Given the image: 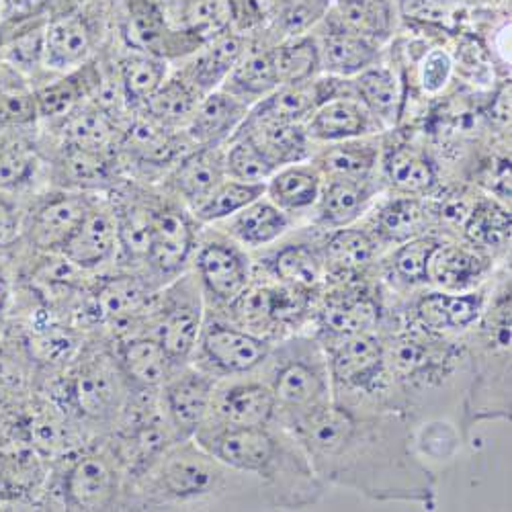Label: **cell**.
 <instances>
[{"mask_svg": "<svg viewBox=\"0 0 512 512\" xmlns=\"http://www.w3.org/2000/svg\"><path fill=\"white\" fill-rule=\"evenodd\" d=\"M44 5L46 0H0V19L5 21L27 19L35 15Z\"/></svg>", "mask_w": 512, "mask_h": 512, "instance_id": "obj_61", "label": "cell"}, {"mask_svg": "<svg viewBox=\"0 0 512 512\" xmlns=\"http://www.w3.org/2000/svg\"><path fill=\"white\" fill-rule=\"evenodd\" d=\"M379 154V142L367 136L328 144V148L316 156L314 164L324 179L367 181L373 179Z\"/></svg>", "mask_w": 512, "mask_h": 512, "instance_id": "obj_42", "label": "cell"}, {"mask_svg": "<svg viewBox=\"0 0 512 512\" xmlns=\"http://www.w3.org/2000/svg\"><path fill=\"white\" fill-rule=\"evenodd\" d=\"M207 310L220 312L254 279V263L244 246L228 234H199L191 261Z\"/></svg>", "mask_w": 512, "mask_h": 512, "instance_id": "obj_12", "label": "cell"}, {"mask_svg": "<svg viewBox=\"0 0 512 512\" xmlns=\"http://www.w3.org/2000/svg\"><path fill=\"white\" fill-rule=\"evenodd\" d=\"M226 144L224 166L228 179L248 185H265L273 177L277 168L246 136L234 134Z\"/></svg>", "mask_w": 512, "mask_h": 512, "instance_id": "obj_53", "label": "cell"}, {"mask_svg": "<svg viewBox=\"0 0 512 512\" xmlns=\"http://www.w3.org/2000/svg\"><path fill=\"white\" fill-rule=\"evenodd\" d=\"M111 203L115 209L119 238L115 269H130L142 273L150 248L152 213L156 199L138 197L132 195V191H119L117 197L111 199Z\"/></svg>", "mask_w": 512, "mask_h": 512, "instance_id": "obj_24", "label": "cell"}, {"mask_svg": "<svg viewBox=\"0 0 512 512\" xmlns=\"http://www.w3.org/2000/svg\"><path fill=\"white\" fill-rule=\"evenodd\" d=\"M216 383L218 379H213L193 363L179 367L164 381L158 392V402L179 441L193 439L207 422Z\"/></svg>", "mask_w": 512, "mask_h": 512, "instance_id": "obj_16", "label": "cell"}, {"mask_svg": "<svg viewBox=\"0 0 512 512\" xmlns=\"http://www.w3.org/2000/svg\"><path fill=\"white\" fill-rule=\"evenodd\" d=\"M510 211L494 199H476L463 226L465 244L498 259L510 250Z\"/></svg>", "mask_w": 512, "mask_h": 512, "instance_id": "obj_44", "label": "cell"}, {"mask_svg": "<svg viewBox=\"0 0 512 512\" xmlns=\"http://www.w3.org/2000/svg\"><path fill=\"white\" fill-rule=\"evenodd\" d=\"M316 336L320 338L328 359L332 402L349 406H390L406 410L388 375L379 330Z\"/></svg>", "mask_w": 512, "mask_h": 512, "instance_id": "obj_8", "label": "cell"}, {"mask_svg": "<svg viewBox=\"0 0 512 512\" xmlns=\"http://www.w3.org/2000/svg\"><path fill=\"white\" fill-rule=\"evenodd\" d=\"M263 195L265 185H248L226 177L191 213L199 224H220Z\"/></svg>", "mask_w": 512, "mask_h": 512, "instance_id": "obj_49", "label": "cell"}, {"mask_svg": "<svg viewBox=\"0 0 512 512\" xmlns=\"http://www.w3.org/2000/svg\"><path fill=\"white\" fill-rule=\"evenodd\" d=\"M199 226L191 209L177 199H158L154 203L150 248L142 269L154 287L160 289L191 269L201 234Z\"/></svg>", "mask_w": 512, "mask_h": 512, "instance_id": "obj_11", "label": "cell"}, {"mask_svg": "<svg viewBox=\"0 0 512 512\" xmlns=\"http://www.w3.org/2000/svg\"><path fill=\"white\" fill-rule=\"evenodd\" d=\"M383 177L398 195L426 197L437 185V168L420 148L396 146L383 158Z\"/></svg>", "mask_w": 512, "mask_h": 512, "instance_id": "obj_46", "label": "cell"}, {"mask_svg": "<svg viewBox=\"0 0 512 512\" xmlns=\"http://www.w3.org/2000/svg\"><path fill=\"white\" fill-rule=\"evenodd\" d=\"M191 148L193 144L185 132L164 130V127L152 123L144 115L134 113L121 132L117 160L134 166L140 173L150 170V173L166 175Z\"/></svg>", "mask_w": 512, "mask_h": 512, "instance_id": "obj_17", "label": "cell"}, {"mask_svg": "<svg viewBox=\"0 0 512 512\" xmlns=\"http://www.w3.org/2000/svg\"><path fill=\"white\" fill-rule=\"evenodd\" d=\"M101 87V74L93 64H82L80 68L62 74L44 87L35 89L37 113L41 119L56 121L70 113L80 103L89 101Z\"/></svg>", "mask_w": 512, "mask_h": 512, "instance_id": "obj_39", "label": "cell"}, {"mask_svg": "<svg viewBox=\"0 0 512 512\" xmlns=\"http://www.w3.org/2000/svg\"><path fill=\"white\" fill-rule=\"evenodd\" d=\"M250 107L224 87L211 91L199 101L185 136L193 146H224L240 130Z\"/></svg>", "mask_w": 512, "mask_h": 512, "instance_id": "obj_26", "label": "cell"}, {"mask_svg": "<svg viewBox=\"0 0 512 512\" xmlns=\"http://www.w3.org/2000/svg\"><path fill=\"white\" fill-rule=\"evenodd\" d=\"M244 48L242 37L226 29L203 41V48L179 70V74L193 84L201 97H205L226 82Z\"/></svg>", "mask_w": 512, "mask_h": 512, "instance_id": "obj_30", "label": "cell"}, {"mask_svg": "<svg viewBox=\"0 0 512 512\" xmlns=\"http://www.w3.org/2000/svg\"><path fill=\"white\" fill-rule=\"evenodd\" d=\"M336 23L381 46L392 33V11L386 0H345Z\"/></svg>", "mask_w": 512, "mask_h": 512, "instance_id": "obj_50", "label": "cell"}, {"mask_svg": "<svg viewBox=\"0 0 512 512\" xmlns=\"http://www.w3.org/2000/svg\"><path fill=\"white\" fill-rule=\"evenodd\" d=\"M168 78L164 58L132 50L119 64V91L132 113H136Z\"/></svg>", "mask_w": 512, "mask_h": 512, "instance_id": "obj_48", "label": "cell"}, {"mask_svg": "<svg viewBox=\"0 0 512 512\" xmlns=\"http://www.w3.org/2000/svg\"><path fill=\"white\" fill-rule=\"evenodd\" d=\"M429 203L416 195H398L383 203L371 222V234L381 246H398L412 238L435 234Z\"/></svg>", "mask_w": 512, "mask_h": 512, "instance_id": "obj_31", "label": "cell"}, {"mask_svg": "<svg viewBox=\"0 0 512 512\" xmlns=\"http://www.w3.org/2000/svg\"><path fill=\"white\" fill-rule=\"evenodd\" d=\"M488 289L490 281L474 291L463 293H449L441 289L422 291L410 302L406 314L426 330L443 336H461L482 316Z\"/></svg>", "mask_w": 512, "mask_h": 512, "instance_id": "obj_18", "label": "cell"}, {"mask_svg": "<svg viewBox=\"0 0 512 512\" xmlns=\"http://www.w3.org/2000/svg\"><path fill=\"white\" fill-rule=\"evenodd\" d=\"M322 244L326 267V283H347L361 279H377V267L383 246L365 228L328 230Z\"/></svg>", "mask_w": 512, "mask_h": 512, "instance_id": "obj_20", "label": "cell"}, {"mask_svg": "<svg viewBox=\"0 0 512 512\" xmlns=\"http://www.w3.org/2000/svg\"><path fill=\"white\" fill-rule=\"evenodd\" d=\"M306 134L312 142H345L379 134L383 127L355 97H338L322 103L304 123Z\"/></svg>", "mask_w": 512, "mask_h": 512, "instance_id": "obj_25", "label": "cell"}, {"mask_svg": "<svg viewBox=\"0 0 512 512\" xmlns=\"http://www.w3.org/2000/svg\"><path fill=\"white\" fill-rule=\"evenodd\" d=\"M125 37L132 50L160 56V44L164 41V23L152 7H138L132 11L130 21H127Z\"/></svg>", "mask_w": 512, "mask_h": 512, "instance_id": "obj_55", "label": "cell"}, {"mask_svg": "<svg viewBox=\"0 0 512 512\" xmlns=\"http://www.w3.org/2000/svg\"><path fill=\"white\" fill-rule=\"evenodd\" d=\"M277 406L273 390L261 371L220 379L213 390L211 410L205 424L232 426H265L277 422ZM203 424V426H205Z\"/></svg>", "mask_w": 512, "mask_h": 512, "instance_id": "obj_15", "label": "cell"}, {"mask_svg": "<svg viewBox=\"0 0 512 512\" xmlns=\"http://www.w3.org/2000/svg\"><path fill=\"white\" fill-rule=\"evenodd\" d=\"M222 87L250 105L271 95L275 89H279L275 50L261 46L244 48Z\"/></svg>", "mask_w": 512, "mask_h": 512, "instance_id": "obj_43", "label": "cell"}, {"mask_svg": "<svg viewBox=\"0 0 512 512\" xmlns=\"http://www.w3.org/2000/svg\"><path fill=\"white\" fill-rule=\"evenodd\" d=\"M324 486L377 502L433 506L437 474L416 443L418 420L390 406L332 402L291 426Z\"/></svg>", "mask_w": 512, "mask_h": 512, "instance_id": "obj_1", "label": "cell"}, {"mask_svg": "<svg viewBox=\"0 0 512 512\" xmlns=\"http://www.w3.org/2000/svg\"><path fill=\"white\" fill-rule=\"evenodd\" d=\"M56 121L60 146L117 154V144L123 130H119L117 119L97 101H84Z\"/></svg>", "mask_w": 512, "mask_h": 512, "instance_id": "obj_27", "label": "cell"}, {"mask_svg": "<svg viewBox=\"0 0 512 512\" xmlns=\"http://www.w3.org/2000/svg\"><path fill=\"white\" fill-rule=\"evenodd\" d=\"M125 482L123 463L109 437H93L50 463L44 508L72 512L119 510Z\"/></svg>", "mask_w": 512, "mask_h": 512, "instance_id": "obj_7", "label": "cell"}, {"mask_svg": "<svg viewBox=\"0 0 512 512\" xmlns=\"http://www.w3.org/2000/svg\"><path fill=\"white\" fill-rule=\"evenodd\" d=\"M256 5H259L263 15H275L289 5V0H256Z\"/></svg>", "mask_w": 512, "mask_h": 512, "instance_id": "obj_62", "label": "cell"}, {"mask_svg": "<svg viewBox=\"0 0 512 512\" xmlns=\"http://www.w3.org/2000/svg\"><path fill=\"white\" fill-rule=\"evenodd\" d=\"M185 19L189 31L195 33L201 41H207L228 29L230 11L226 0H189Z\"/></svg>", "mask_w": 512, "mask_h": 512, "instance_id": "obj_56", "label": "cell"}, {"mask_svg": "<svg viewBox=\"0 0 512 512\" xmlns=\"http://www.w3.org/2000/svg\"><path fill=\"white\" fill-rule=\"evenodd\" d=\"M494 259L465 242L439 240L429 256V287L463 293L486 285L494 275Z\"/></svg>", "mask_w": 512, "mask_h": 512, "instance_id": "obj_21", "label": "cell"}, {"mask_svg": "<svg viewBox=\"0 0 512 512\" xmlns=\"http://www.w3.org/2000/svg\"><path fill=\"white\" fill-rule=\"evenodd\" d=\"M220 224L240 246L263 248L277 242L289 230L291 216L263 195Z\"/></svg>", "mask_w": 512, "mask_h": 512, "instance_id": "obj_38", "label": "cell"}, {"mask_svg": "<svg viewBox=\"0 0 512 512\" xmlns=\"http://www.w3.org/2000/svg\"><path fill=\"white\" fill-rule=\"evenodd\" d=\"M19 248V246H17ZM0 252V320H3L15 302V250Z\"/></svg>", "mask_w": 512, "mask_h": 512, "instance_id": "obj_60", "label": "cell"}, {"mask_svg": "<svg viewBox=\"0 0 512 512\" xmlns=\"http://www.w3.org/2000/svg\"><path fill=\"white\" fill-rule=\"evenodd\" d=\"M236 134L246 136L275 168H283L310 158L312 140L306 134L304 123L244 119Z\"/></svg>", "mask_w": 512, "mask_h": 512, "instance_id": "obj_32", "label": "cell"}, {"mask_svg": "<svg viewBox=\"0 0 512 512\" xmlns=\"http://www.w3.org/2000/svg\"><path fill=\"white\" fill-rule=\"evenodd\" d=\"M324 185V177L316 164H289L277 168L265 183V195L287 216L314 209Z\"/></svg>", "mask_w": 512, "mask_h": 512, "instance_id": "obj_40", "label": "cell"}, {"mask_svg": "<svg viewBox=\"0 0 512 512\" xmlns=\"http://www.w3.org/2000/svg\"><path fill=\"white\" fill-rule=\"evenodd\" d=\"M39 119L35 93L7 64L0 72V127H29Z\"/></svg>", "mask_w": 512, "mask_h": 512, "instance_id": "obj_52", "label": "cell"}, {"mask_svg": "<svg viewBox=\"0 0 512 512\" xmlns=\"http://www.w3.org/2000/svg\"><path fill=\"white\" fill-rule=\"evenodd\" d=\"M250 500L263 504L259 484L187 439L125 484L119 510H220Z\"/></svg>", "mask_w": 512, "mask_h": 512, "instance_id": "obj_3", "label": "cell"}, {"mask_svg": "<svg viewBox=\"0 0 512 512\" xmlns=\"http://www.w3.org/2000/svg\"><path fill=\"white\" fill-rule=\"evenodd\" d=\"M156 3H160V5H166V7H170V5H175V3H179V0H156Z\"/></svg>", "mask_w": 512, "mask_h": 512, "instance_id": "obj_63", "label": "cell"}, {"mask_svg": "<svg viewBox=\"0 0 512 512\" xmlns=\"http://www.w3.org/2000/svg\"><path fill=\"white\" fill-rule=\"evenodd\" d=\"M271 349V340L207 310L191 363L220 381L256 373L269 359Z\"/></svg>", "mask_w": 512, "mask_h": 512, "instance_id": "obj_10", "label": "cell"}, {"mask_svg": "<svg viewBox=\"0 0 512 512\" xmlns=\"http://www.w3.org/2000/svg\"><path fill=\"white\" fill-rule=\"evenodd\" d=\"M111 343L130 394H158L164 381L179 369L146 332L111 338Z\"/></svg>", "mask_w": 512, "mask_h": 512, "instance_id": "obj_22", "label": "cell"}, {"mask_svg": "<svg viewBox=\"0 0 512 512\" xmlns=\"http://www.w3.org/2000/svg\"><path fill=\"white\" fill-rule=\"evenodd\" d=\"M453 62L445 52H431L424 58L422 64V87L426 93H439L447 87V82L451 78Z\"/></svg>", "mask_w": 512, "mask_h": 512, "instance_id": "obj_59", "label": "cell"}, {"mask_svg": "<svg viewBox=\"0 0 512 512\" xmlns=\"http://www.w3.org/2000/svg\"><path fill=\"white\" fill-rule=\"evenodd\" d=\"M95 197L82 191L58 189L35 197L23 209L21 246L31 252H60L87 216Z\"/></svg>", "mask_w": 512, "mask_h": 512, "instance_id": "obj_14", "label": "cell"}, {"mask_svg": "<svg viewBox=\"0 0 512 512\" xmlns=\"http://www.w3.org/2000/svg\"><path fill=\"white\" fill-rule=\"evenodd\" d=\"M201 99L203 97L193 84L177 72L175 76H168L160 84V89L136 113L164 127V130L185 132Z\"/></svg>", "mask_w": 512, "mask_h": 512, "instance_id": "obj_41", "label": "cell"}, {"mask_svg": "<svg viewBox=\"0 0 512 512\" xmlns=\"http://www.w3.org/2000/svg\"><path fill=\"white\" fill-rule=\"evenodd\" d=\"M316 78L302 84H283L271 95L256 101L246 119L279 121V123H306V119L320 107Z\"/></svg>", "mask_w": 512, "mask_h": 512, "instance_id": "obj_47", "label": "cell"}, {"mask_svg": "<svg viewBox=\"0 0 512 512\" xmlns=\"http://www.w3.org/2000/svg\"><path fill=\"white\" fill-rule=\"evenodd\" d=\"M226 179L222 146H193L168 170L164 187L187 209L199 205Z\"/></svg>", "mask_w": 512, "mask_h": 512, "instance_id": "obj_23", "label": "cell"}, {"mask_svg": "<svg viewBox=\"0 0 512 512\" xmlns=\"http://www.w3.org/2000/svg\"><path fill=\"white\" fill-rule=\"evenodd\" d=\"M326 9V0H302L297 5H287L281 11L279 17V27L289 35H302L310 25H314Z\"/></svg>", "mask_w": 512, "mask_h": 512, "instance_id": "obj_57", "label": "cell"}, {"mask_svg": "<svg viewBox=\"0 0 512 512\" xmlns=\"http://www.w3.org/2000/svg\"><path fill=\"white\" fill-rule=\"evenodd\" d=\"M510 265L488 289L478 322L461 334L467 357V388L461 404V433L484 420H510Z\"/></svg>", "mask_w": 512, "mask_h": 512, "instance_id": "obj_4", "label": "cell"}, {"mask_svg": "<svg viewBox=\"0 0 512 512\" xmlns=\"http://www.w3.org/2000/svg\"><path fill=\"white\" fill-rule=\"evenodd\" d=\"M23 209L17 199L0 193V252L13 250L21 244Z\"/></svg>", "mask_w": 512, "mask_h": 512, "instance_id": "obj_58", "label": "cell"}, {"mask_svg": "<svg viewBox=\"0 0 512 512\" xmlns=\"http://www.w3.org/2000/svg\"><path fill=\"white\" fill-rule=\"evenodd\" d=\"M91 31L80 17H58L44 29V70L66 74L89 62Z\"/></svg>", "mask_w": 512, "mask_h": 512, "instance_id": "obj_35", "label": "cell"}, {"mask_svg": "<svg viewBox=\"0 0 512 512\" xmlns=\"http://www.w3.org/2000/svg\"><path fill=\"white\" fill-rule=\"evenodd\" d=\"M373 195V179H324L318 203L314 207L316 224L326 232L353 226L369 207Z\"/></svg>", "mask_w": 512, "mask_h": 512, "instance_id": "obj_33", "label": "cell"}, {"mask_svg": "<svg viewBox=\"0 0 512 512\" xmlns=\"http://www.w3.org/2000/svg\"><path fill=\"white\" fill-rule=\"evenodd\" d=\"M351 82L355 97L381 127H390L398 121L402 109V82L392 68L375 64L357 74Z\"/></svg>", "mask_w": 512, "mask_h": 512, "instance_id": "obj_45", "label": "cell"}, {"mask_svg": "<svg viewBox=\"0 0 512 512\" xmlns=\"http://www.w3.org/2000/svg\"><path fill=\"white\" fill-rule=\"evenodd\" d=\"M62 373L50 398L93 437H107L130 400V388L119 369L111 338L89 334Z\"/></svg>", "mask_w": 512, "mask_h": 512, "instance_id": "obj_5", "label": "cell"}, {"mask_svg": "<svg viewBox=\"0 0 512 512\" xmlns=\"http://www.w3.org/2000/svg\"><path fill=\"white\" fill-rule=\"evenodd\" d=\"M117 164V154L60 146V152L54 160V179L60 189L91 193L113 183V177L117 175Z\"/></svg>", "mask_w": 512, "mask_h": 512, "instance_id": "obj_34", "label": "cell"}, {"mask_svg": "<svg viewBox=\"0 0 512 512\" xmlns=\"http://www.w3.org/2000/svg\"><path fill=\"white\" fill-rule=\"evenodd\" d=\"M441 236L437 234H424L392 246V250L379 259L377 275L383 285H388L390 291L398 295H408L422 287H429V256Z\"/></svg>", "mask_w": 512, "mask_h": 512, "instance_id": "obj_29", "label": "cell"}, {"mask_svg": "<svg viewBox=\"0 0 512 512\" xmlns=\"http://www.w3.org/2000/svg\"><path fill=\"white\" fill-rule=\"evenodd\" d=\"M386 314V291L377 277V281L326 283L320 291L312 322L316 334H353L379 330Z\"/></svg>", "mask_w": 512, "mask_h": 512, "instance_id": "obj_13", "label": "cell"}, {"mask_svg": "<svg viewBox=\"0 0 512 512\" xmlns=\"http://www.w3.org/2000/svg\"><path fill=\"white\" fill-rule=\"evenodd\" d=\"M119 252L117 220L111 201L95 197L87 216L60 250L62 256L84 273H103L115 267Z\"/></svg>", "mask_w": 512, "mask_h": 512, "instance_id": "obj_19", "label": "cell"}, {"mask_svg": "<svg viewBox=\"0 0 512 512\" xmlns=\"http://www.w3.org/2000/svg\"><path fill=\"white\" fill-rule=\"evenodd\" d=\"M318 52L320 70L338 78H355L379 60V46L338 23H332L328 33L322 37Z\"/></svg>", "mask_w": 512, "mask_h": 512, "instance_id": "obj_37", "label": "cell"}, {"mask_svg": "<svg viewBox=\"0 0 512 512\" xmlns=\"http://www.w3.org/2000/svg\"><path fill=\"white\" fill-rule=\"evenodd\" d=\"M256 273H263L267 279L277 283L306 287V289H324L326 285V267L320 242H291L275 252H271L265 261L254 265Z\"/></svg>", "mask_w": 512, "mask_h": 512, "instance_id": "obj_28", "label": "cell"}, {"mask_svg": "<svg viewBox=\"0 0 512 512\" xmlns=\"http://www.w3.org/2000/svg\"><path fill=\"white\" fill-rule=\"evenodd\" d=\"M205 312L201 285L189 269L154 293L140 332L150 334L175 367H183L191 363Z\"/></svg>", "mask_w": 512, "mask_h": 512, "instance_id": "obj_9", "label": "cell"}, {"mask_svg": "<svg viewBox=\"0 0 512 512\" xmlns=\"http://www.w3.org/2000/svg\"><path fill=\"white\" fill-rule=\"evenodd\" d=\"M44 29L46 27L31 29L15 37L9 46L3 48L5 64L23 78L44 68Z\"/></svg>", "mask_w": 512, "mask_h": 512, "instance_id": "obj_54", "label": "cell"}, {"mask_svg": "<svg viewBox=\"0 0 512 512\" xmlns=\"http://www.w3.org/2000/svg\"><path fill=\"white\" fill-rule=\"evenodd\" d=\"M259 371L275 396V420L287 431L332 404L328 359L314 332H295L277 340Z\"/></svg>", "mask_w": 512, "mask_h": 512, "instance_id": "obj_6", "label": "cell"}, {"mask_svg": "<svg viewBox=\"0 0 512 512\" xmlns=\"http://www.w3.org/2000/svg\"><path fill=\"white\" fill-rule=\"evenodd\" d=\"M275 50L279 87L314 80L320 70L318 44L308 35H295L283 41Z\"/></svg>", "mask_w": 512, "mask_h": 512, "instance_id": "obj_51", "label": "cell"}, {"mask_svg": "<svg viewBox=\"0 0 512 512\" xmlns=\"http://www.w3.org/2000/svg\"><path fill=\"white\" fill-rule=\"evenodd\" d=\"M41 156L25 127H0V193L17 197L39 177Z\"/></svg>", "mask_w": 512, "mask_h": 512, "instance_id": "obj_36", "label": "cell"}, {"mask_svg": "<svg viewBox=\"0 0 512 512\" xmlns=\"http://www.w3.org/2000/svg\"><path fill=\"white\" fill-rule=\"evenodd\" d=\"M193 439L213 457L259 484L263 504L269 508H308L324 496L326 486L314 472L304 447L277 422L246 429L205 424Z\"/></svg>", "mask_w": 512, "mask_h": 512, "instance_id": "obj_2", "label": "cell"}]
</instances>
